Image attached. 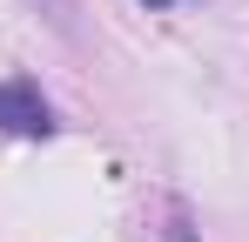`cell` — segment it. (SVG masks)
Masks as SVG:
<instances>
[{
  "instance_id": "obj_2",
  "label": "cell",
  "mask_w": 249,
  "mask_h": 242,
  "mask_svg": "<svg viewBox=\"0 0 249 242\" xmlns=\"http://www.w3.org/2000/svg\"><path fill=\"white\" fill-rule=\"evenodd\" d=\"M47 20H54V27H61V34L74 40V0H47Z\"/></svg>"
},
{
  "instance_id": "obj_1",
  "label": "cell",
  "mask_w": 249,
  "mask_h": 242,
  "mask_svg": "<svg viewBox=\"0 0 249 242\" xmlns=\"http://www.w3.org/2000/svg\"><path fill=\"white\" fill-rule=\"evenodd\" d=\"M0 135H20V141H47L54 135V108L41 101L34 81H0Z\"/></svg>"
}]
</instances>
